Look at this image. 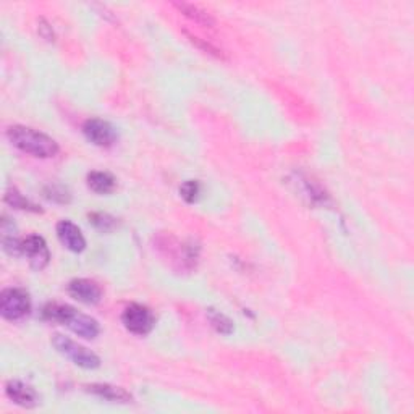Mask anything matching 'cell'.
Masks as SVG:
<instances>
[{
	"label": "cell",
	"instance_id": "obj_1",
	"mask_svg": "<svg viewBox=\"0 0 414 414\" xmlns=\"http://www.w3.org/2000/svg\"><path fill=\"white\" fill-rule=\"evenodd\" d=\"M7 138L16 149L33 155V157L51 159L58 154V144L53 138L39 130L25 127V125L9 127Z\"/></svg>",
	"mask_w": 414,
	"mask_h": 414
},
{
	"label": "cell",
	"instance_id": "obj_2",
	"mask_svg": "<svg viewBox=\"0 0 414 414\" xmlns=\"http://www.w3.org/2000/svg\"><path fill=\"white\" fill-rule=\"evenodd\" d=\"M52 345L56 346V350L60 355L67 356L71 363L80 366L83 369H98L100 366V358L93 353L88 348L78 345L76 341H73L65 335H53Z\"/></svg>",
	"mask_w": 414,
	"mask_h": 414
},
{
	"label": "cell",
	"instance_id": "obj_3",
	"mask_svg": "<svg viewBox=\"0 0 414 414\" xmlns=\"http://www.w3.org/2000/svg\"><path fill=\"white\" fill-rule=\"evenodd\" d=\"M31 311V298L21 288H5L0 293V314L7 321H21Z\"/></svg>",
	"mask_w": 414,
	"mask_h": 414
},
{
	"label": "cell",
	"instance_id": "obj_4",
	"mask_svg": "<svg viewBox=\"0 0 414 414\" xmlns=\"http://www.w3.org/2000/svg\"><path fill=\"white\" fill-rule=\"evenodd\" d=\"M122 322L128 332L143 337V335H148L154 328L155 317L152 311L146 308V306L133 303L125 308L122 314Z\"/></svg>",
	"mask_w": 414,
	"mask_h": 414
},
{
	"label": "cell",
	"instance_id": "obj_5",
	"mask_svg": "<svg viewBox=\"0 0 414 414\" xmlns=\"http://www.w3.org/2000/svg\"><path fill=\"white\" fill-rule=\"evenodd\" d=\"M21 256L26 257L34 271H43L51 261L49 246L39 235H28L21 239Z\"/></svg>",
	"mask_w": 414,
	"mask_h": 414
},
{
	"label": "cell",
	"instance_id": "obj_6",
	"mask_svg": "<svg viewBox=\"0 0 414 414\" xmlns=\"http://www.w3.org/2000/svg\"><path fill=\"white\" fill-rule=\"evenodd\" d=\"M86 140L99 148H110L117 141V131L109 122L102 118H89L83 125Z\"/></svg>",
	"mask_w": 414,
	"mask_h": 414
},
{
	"label": "cell",
	"instance_id": "obj_7",
	"mask_svg": "<svg viewBox=\"0 0 414 414\" xmlns=\"http://www.w3.org/2000/svg\"><path fill=\"white\" fill-rule=\"evenodd\" d=\"M68 293L71 298L83 304L94 306L100 301L102 290L94 280L89 279H75L68 284Z\"/></svg>",
	"mask_w": 414,
	"mask_h": 414
},
{
	"label": "cell",
	"instance_id": "obj_8",
	"mask_svg": "<svg viewBox=\"0 0 414 414\" xmlns=\"http://www.w3.org/2000/svg\"><path fill=\"white\" fill-rule=\"evenodd\" d=\"M57 237L65 248L71 253H83L86 248V239L80 227L70 220H60L57 224Z\"/></svg>",
	"mask_w": 414,
	"mask_h": 414
},
{
	"label": "cell",
	"instance_id": "obj_9",
	"mask_svg": "<svg viewBox=\"0 0 414 414\" xmlns=\"http://www.w3.org/2000/svg\"><path fill=\"white\" fill-rule=\"evenodd\" d=\"M5 393L15 405L21 408H34L39 405V397L36 390L21 381H9L7 385H5Z\"/></svg>",
	"mask_w": 414,
	"mask_h": 414
},
{
	"label": "cell",
	"instance_id": "obj_10",
	"mask_svg": "<svg viewBox=\"0 0 414 414\" xmlns=\"http://www.w3.org/2000/svg\"><path fill=\"white\" fill-rule=\"evenodd\" d=\"M65 326H67L71 332L76 333L78 337L86 338V340H94L100 332L99 322L95 321L94 317L78 313L76 309H75V313L70 316V319L67 321Z\"/></svg>",
	"mask_w": 414,
	"mask_h": 414
},
{
	"label": "cell",
	"instance_id": "obj_11",
	"mask_svg": "<svg viewBox=\"0 0 414 414\" xmlns=\"http://www.w3.org/2000/svg\"><path fill=\"white\" fill-rule=\"evenodd\" d=\"M86 390L89 393L95 395V397L112 401V403H131V400H133L127 390L109 385V383H93V385H88Z\"/></svg>",
	"mask_w": 414,
	"mask_h": 414
},
{
	"label": "cell",
	"instance_id": "obj_12",
	"mask_svg": "<svg viewBox=\"0 0 414 414\" xmlns=\"http://www.w3.org/2000/svg\"><path fill=\"white\" fill-rule=\"evenodd\" d=\"M86 180L89 190L98 195H110L117 188V180L109 172H91L88 173Z\"/></svg>",
	"mask_w": 414,
	"mask_h": 414
},
{
	"label": "cell",
	"instance_id": "obj_13",
	"mask_svg": "<svg viewBox=\"0 0 414 414\" xmlns=\"http://www.w3.org/2000/svg\"><path fill=\"white\" fill-rule=\"evenodd\" d=\"M175 7L182 11L185 16L191 18V20L196 21L197 25H202V26H214V18L207 14L206 10H202L197 7V5L193 4H186V2H175L173 4Z\"/></svg>",
	"mask_w": 414,
	"mask_h": 414
},
{
	"label": "cell",
	"instance_id": "obj_14",
	"mask_svg": "<svg viewBox=\"0 0 414 414\" xmlns=\"http://www.w3.org/2000/svg\"><path fill=\"white\" fill-rule=\"evenodd\" d=\"M73 313H75V308H71V306L68 304H60V303H49V304H46L43 309L44 319L63 324V326L67 324L70 316Z\"/></svg>",
	"mask_w": 414,
	"mask_h": 414
},
{
	"label": "cell",
	"instance_id": "obj_15",
	"mask_svg": "<svg viewBox=\"0 0 414 414\" xmlns=\"http://www.w3.org/2000/svg\"><path fill=\"white\" fill-rule=\"evenodd\" d=\"M207 319L211 322V326L215 328V332H219L220 335H230L233 333V322L227 317L225 314H222L220 311H215L212 308L206 309Z\"/></svg>",
	"mask_w": 414,
	"mask_h": 414
},
{
	"label": "cell",
	"instance_id": "obj_16",
	"mask_svg": "<svg viewBox=\"0 0 414 414\" xmlns=\"http://www.w3.org/2000/svg\"><path fill=\"white\" fill-rule=\"evenodd\" d=\"M5 202H9L14 209H21V211H33V212L39 211V209L36 207L33 202H29L26 197L15 188V186H10V188L5 191Z\"/></svg>",
	"mask_w": 414,
	"mask_h": 414
},
{
	"label": "cell",
	"instance_id": "obj_17",
	"mask_svg": "<svg viewBox=\"0 0 414 414\" xmlns=\"http://www.w3.org/2000/svg\"><path fill=\"white\" fill-rule=\"evenodd\" d=\"M89 222H91L95 229H99L102 232H110L112 229H115V225H117V220L113 219L112 215L104 214V212L89 214Z\"/></svg>",
	"mask_w": 414,
	"mask_h": 414
},
{
	"label": "cell",
	"instance_id": "obj_18",
	"mask_svg": "<svg viewBox=\"0 0 414 414\" xmlns=\"http://www.w3.org/2000/svg\"><path fill=\"white\" fill-rule=\"evenodd\" d=\"M200 193H201V185L197 183L196 180H188V182H185L182 186H180V196H182L183 200L190 204L197 201Z\"/></svg>",
	"mask_w": 414,
	"mask_h": 414
},
{
	"label": "cell",
	"instance_id": "obj_19",
	"mask_svg": "<svg viewBox=\"0 0 414 414\" xmlns=\"http://www.w3.org/2000/svg\"><path fill=\"white\" fill-rule=\"evenodd\" d=\"M46 197L51 201H56V202H68L70 201V195L68 191L62 188V186H56L52 185L49 188L46 190Z\"/></svg>",
	"mask_w": 414,
	"mask_h": 414
},
{
	"label": "cell",
	"instance_id": "obj_20",
	"mask_svg": "<svg viewBox=\"0 0 414 414\" xmlns=\"http://www.w3.org/2000/svg\"><path fill=\"white\" fill-rule=\"evenodd\" d=\"M191 38V41H193V43H196V44H201L200 43V39L197 38H195V36H190ZM204 47H206V51L209 52V53H214V56H217V57H220V53H219V51L217 49H214V47L211 46V44H204Z\"/></svg>",
	"mask_w": 414,
	"mask_h": 414
}]
</instances>
